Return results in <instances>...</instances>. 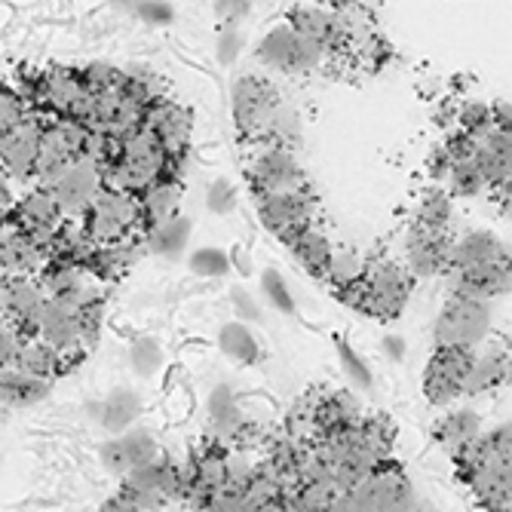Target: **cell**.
<instances>
[{
    "mask_svg": "<svg viewBox=\"0 0 512 512\" xmlns=\"http://www.w3.org/2000/svg\"><path fill=\"white\" fill-rule=\"evenodd\" d=\"M411 286H414V279L402 264L387 261V258L368 261L365 276H362L359 310L375 319H396L411 298Z\"/></svg>",
    "mask_w": 512,
    "mask_h": 512,
    "instance_id": "cell-1",
    "label": "cell"
},
{
    "mask_svg": "<svg viewBox=\"0 0 512 512\" xmlns=\"http://www.w3.org/2000/svg\"><path fill=\"white\" fill-rule=\"evenodd\" d=\"M86 237L92 246H111L126 240L129 230L142 227V215H138V200L114 191V188H102L99 197L92 200L86 218L80 221Z\"/></svg>",
    "mask_w": 512,
    "mask_h": 512,
    "instance_id": "cell-2",
    "label": "cell"
},
{
    "mask_svg": "<svg viewBox=\"0 0 512 512\" xmlns=\"http://www.w3.org/2000/svg\"><path fill=\"white\" fill-rule=\"evenodd\" d=\"M102 188H105L102 166L89 157H74L65 166V172L46 188V194L53 197L62 221H83Z\"/></svg>",
    "mask_w": 512,
    "mask_h": 512,
    "instance_id": "cell-3",
    "label": "cell"
},
{
    "mask_svg": "<svg viewBox=\"0 0 512 512\" xmlns=\"http://www.w3.org/2000/svg\"><path fill=\"white\" fill-rule=\"evenodd\" d=\"M491 329V304L470 298H448L433 325L436 347H470L476 350Z\"/></svg>",
    "mask_w": 512,
    "mask_h": 512,
    "instance_id": "cell-4",
    "label": "cell"
},
{
    "mask_svg": "<svg viewBox=\"0 0 512 512\" xmlns=\"http://www.w3.org/2000/svg\"><path fill=\"white\" fill-rule=\"evenodd\" d=\"M255 56L264 68H273L279 74H310L329 59L316 43L298 37L289 25H276L273 31H267Z\"/></svg>",
    "mask_w": 512,
    "mask_h": 512,
    "instance_id": "cell-5",
    "label": "cell"
},
{
    "mask_svg": "<svg viewBox=\"0 0 512 512\" xmlns=\"http://www.w3.org/2000/svg\"><path fill=\"white\" fill-rule=\"evenodd\" d=\"M230 99H234V123L246 138H264L279 102H283L276 86L255 74H243L240 80H234Z\"/></svg>",
    "mask_w": 512,
    "mask_h": 512,
    "instance_id": "cell-6",
    "label": "cell"
},
{
    "mask_svg": "<svg viewBox=\"0 0 512 512\" xmlns=\"http://www.w3.org/2000/svg\"><path fill=\"white\" fill-rule=\"evenodd\" d=\"M249 181L258 200L307 191V175L295 160V154L286 148H267L264 154H258L249 169Z\"/></svg>",
    "mask_w": 512,
    "mask_h": 512,
    "instance_id": "cell-7",
    "label": "cell"
},
{
    "mask_svg": "<svg viewBox=\"0 0 512 512\" xmlns=\"http://www.w3.org/2000/svg\"><path fill=\"white\" fill-rule=\"evenodd\" d=\"M470 347H436L424 368V396L433 405H451L463 396V381L473 365Z\"/></svg>",
    "mask_w": 512,
    "mask_h": 512,
    "instance_id": "cell-8",
    "label": "cell"
},
{
    "mask_svg": "<svg viewBox=\"0 0 512 512\" xmlns=\"http://www.w3.org/2000/svg\"><path fill=\"white\" fill-rule=\"evenodd\" d=\"M451 246H454V234L451 227L439 230V227H424V224H411L408 237H405V261H408V273L411 279H430L448 270V258H451Z\"/></svg>",
    "mask_w": 512,
    "mask_h": 512,
    "instance_id": "cell-9",
    "label": "cell"
},
{
    "mask_svg": "<svg viewBox=\"0 0 512 512\" xmlns=\"http://www.w3.org/2000/svg\"><path fill=\"white\" fill-rule=\"evenodd\" d=\"M258 215L270 234L283 246H289V240L298 234V230L316 224V197L310 191L283 194V197H261Z\"/></svg>",
    "mask_w": 512,
    "mask_h": 512,
    "instance_id": "cell-10",
    "label": "cell"
},
{
    "mask_svg": "<svg viewBox=\"0 0 512 512\" xmlns=\"http://www.w3.org/2000/svg\"><path fill=\"white\" fill-rule=\"evenodd\" d=\"M298 37L316 43L325 56H338L347 50V34L341 28V22L335 19L332 10L325 7H310V4H301L289 13V22H286Z\"/></svg>",
    "mask_w": 512,
    "mask_h": 512,
    "instance_id": "cell-11",
    "label": "cell"
},
{
    "mask_svg": "<svg viewBox=\"0 0 512 512\" xmlns=\"http://www.w3.org/2000/svg\"><path fill=\"white\" fill-rule=\"evenodd\" d=\"M145 126L157 135L160 148H163L172 160H178V157L184 154V148L191 145L194 114H191V108H184V105H178V102L163 99V102H157V105L148 108Z\"/></svg>",
    "mask_w": 512,
    "mask_h": 512,
    "instance_id": "cell-12",
    "label": "cell"
},
{
    "mask_svg": "<svg viewBox=\"0 0 512 512\" xmlns=\"http://www.w3.org/2000/svg\"><path fill=\"white\" fill-rule=\"evenodd\" d=\"M448 276V295L451 298H470V301H491L509 295V258L473 270H454Z\"/></svg>",
    "mask_w": 512,
    "mask_h": 512,
    "instance_id": "cell-13",
    "label": "cell"
},
{
    "mask_svg": "<svg viewBox=\"0 0 512 512\" xmlns=\"http://www.w3.org/2000/svg\"><path fill=\"white\" fill-rule=\"evenodd\" d=\"M40 135H43V123L37 117H25L13 132H7V138L0 142V169H4V175L19 181L31 178Z\"/></svg>",
    "mask_w": 512,
    "mask_h": 512,
    "instance_id": "cell-14",
    "label": "cell"
},
{
    "mask_svg": "<svg viewBox=\"0 0 512 512\" xmlns=\"http://www.w3.org/2000/svg\"><path fill=\"white\" fill-rule=\"evenodd\" d=\"M470 485V491L476 494V500L488 509V512H509L512 506V473H509V460L500 463H485V467H476L470 473L460 476Z\"/></svg>",
    "mask_w": 512,
    "mask_h": 512,
    "instance_id": "cell-15",
    "label": "cell"
},
{
    "mask_svg": "<svg viewBox=\"0 0 512 512\" xmlns=\"http://www.w3.org/2000/svg\"><path fill=\"white\" fill-rule=\"evenodd\" d=\"M37 338L50 350H56L62 359L68 353L80 350L83 347V332H80L77 313H68V310H62L59 304H53L50 298H46L40 322H37Z\"/></svg>",
    "mask_w": 512,
    "mask_h": 512,
    "instance_id": "cell-16",
    "label": "cell"
},
{
    "mask_svg": "<svg viewBox=\"0 0 512 512\" xmlns=\"http://www.w3.org/2000/svg\"><path fill=\"white\" fill-rule=\"evenodd\" d=\"M476 163L485 175L488 191L506 188L512 175V135L488 129L482 138H476Z\"/></svg>",
    "mask_w": 512,
    "mask_h": 512,
    "instance_id": "cell-17",
    "label": "cell"
},
{
    "mask_svg": "<svg viewBox=\"0 0 512 512\" xmlns=\"http://www.w3.org/2000/svg\"><path fill=\"white\" fill-rule=\"evenodd\" d=\"M506 258H509V249L503 246V240H497L491 230H473V234L454 240L445 273L473 270V267L497 264V261H506Z\"/></svg>",
    "mask_w": 512,
    "mask_h": 512,
    "instance_id": "cell-18",
    "label": "cell"
},
{
    "mask_svg": "<svg viewBox=\"0 0 512 512\" xmlns=\"http://www.w3.org/2000/svg\"><path fill=\"white\" fill-rule=\"evenodd\" d=\"M209 430L218 442H240L243 430H246V414L237 402V393L230 384H218L209 393Z\"/></svg>",
    "mask_w": 512,
    "mask_h": 512,
    "instance_id": "cell-19",
    "label": "cell"
},
{
    "mask_svg": "<svg viewBox=\"0 0 512 512\" xmlns=\"http://www.w3.org/2000/svg\"><path fill=\"white\" fill-rule=\"evenodd\" d=\"M142 396H138L132 387H114L96 408L99 424L111 433V436H123L126 430L135 427V421L142 417Z\"/></svg>",
    "mask_w": 512,
    "mask_h": 512,
    "instance_id": "cell-20",
    "label": "cell"
},
{
    "mask_svg": "<svg viewBox=\"0 0 512 512\" xmlns=\"http://www.w3.org/2000/svg\"><path fill=\"white\" fill-rule=\"evenodd\" d=\"M482 436V417L473 408H454L445 417H439L433 427V439L439 442V448H445L448 454H457L467 448L473 439Z\"/></svg>",
    "mask_w": 512,
    "mask_h": 512,
    "instance_id": "cell-21",
    "label": "cell"
},
{
    "mask_svg": "<svg viewBox=\"0 0 512 512\" xmlns=\"http://www.w3.org/2000/svg\"><path fill=\"white\" fill-rule=\"evenodd\" d=\"M289 249L292 255L298 258V264L316 276V279H325V273H329V264H332V255H335V246L332 240L325 237V230L310 224L304 230H298V234L289 240Z\"/></svg>",
    "mask_w": 512,
    "mask_h": 512,
    "instance_id": "cell-22",
    "label": "cell"
},
{
    "mask_svg": "<svg viewBox=\"0 0 512 512\" xmlns=\"http://www.w3.org/2000/svg\"><path fill=\"white\" fill-rule=\"evenodd\" d=\"M509 445H512L509 424H500V427H494V430L482 433L479 439H473L467 448L454 454L460 476H463V473H470V470H476V467H485V463L509 460Z\"/></svg>",
    "mask_w": 512,
    "mask_h": 512,
    "instance_id": "cell-23",
    "label": "cell"
},
{
    "mask_svg": "<svg viewBox=\"0 0 512 512\" xmlns=\"http://www.w3.org/2000/svg\"><path fill=\"white\" fill-rule=\"evenodd\" d=\"M135 200H138V215H142V227L148 234V230H154L178 215V200H181L178 178H163V181L151 184V188Z\"/></svg>",
    "mask_w": 512,
    "mask_h": 512,
    "instance_id": "cell-24",
    "label": "cell"
},
{
    "mask_svg": "<svg viewBox=\"0 0 512 512\" xmlns=\"http://www.w3.org/2000/svg\"><path fill=\"white\" fill-rule=\"evenodd\" d=\"M509 378V350L494 347V350H476L473 365L467 371V381H463V396H479Z\"/></svg>",
    "mask_w": 512,
    "mask_h": 512,
    "instance_id": "cell-25",
    "label": "cell"
},
{
    "mask_svg": "<svg viewBox=\"0 0 512 512\" xmlns=\"http://www.w3.org/2000/svg\"><path fill=\"white\" fill-rule=\"evenodd\" d=\"M83 92H86V89H83L77 71L53 68V71H46V74L37 80V99H43L46 108L59 111L62 117L68 114V108L83 96Z\"/></svg>",
    "mask_w": 512,
    "mask_h": 512,
    "instance_id": "cell-26",
    "label": "cell"
},
{
    "mask_svg": "<svg viewBox=\"0 0 512 512\" xmlns=\"http://www.w3.org/2000/svg\"><path fill=\"white\" fill-rule=\"evenodd\" d=\"M145 243H148V252H154L166 261H178L191 243V218H184V215L169 218L166 224L148 230Z\"/></svg>",
    "mask_w": 512,
    "mask_h": 512,
    "instance_id": "cell-27",
    "label": "cell"
},
{
    "mask_svg": "<svg viewBox=\"0 0 512 512\" xmlns=\"http://www.w3.org/2000/svg\"><path fill=\"white\" fill-rule=\"evenodd\" d=\"M50 381L31 378L19 368H4L0 371V402L7 405H37L40 399L50 396Z\"/></svg>",
    "mask_w": 512,
    "mask_h": 512,
    "instance_id": "cell-28",
    "label": "cell"
},
{
    "mask_svg": "<svg viewBox=\"0 0 512 512\" xmlns=\"http://www.w3.org/2000/svg\"><path fill=\"white\" fill-rule=\"evenodd\" d=\"M218 350L230 362H237V365H255L261 359V347H258L255 335L249 332V325H243L237 319L221 325V332H218Z\"/></svg>",
    "mask_w": 512,
    "mask_h": 512,
    "instance_id": "cell-29",
    "label": "cell"
},
{
    "mask_svg": "<svg viewBox=\"0 0 512 512\" xmlns=\"http://www.w3.org/2000/svg\"><path fill=\"white\" fill-rule=\"evenodd\" d=\"M59 365H62V356L56 350H50L40 338H28V341H22L13 368L25 371V375H31V378L50 381L56 371H59Z\"/></svg>",
    "mask_w": 512,
    "mask_h": 512,
    "instance_id": "cell-30",
    "label": "cell"
},
{
    "mask_svg": "<svg viewBox=\"0 0 512 512\" xmlns=\"http://www.w3.org/2000/svg\"><path fill=\"white\" fill-rule=\"evenodd\" d=\"M16 221H19V230H37V227H59L62 215H59L53 197L37 188L16 206Z\"/></svg>",
    "mask_w": 512,
    "mask_h": 512,
    "instance_id": "cell-31",
    "label": "cell"
},
{
    "mask_svg": "<svg viewBox=\"0 0 512 512\" xmlns=\"http://www.w3.org/2000/svg\"><path fill=\"white\" fill-rule=\"evenodd\" d=\"M117 445L123 451V460H126L129 473L138 470V467H145V463L160 460V445H157V439H154V433L148 427H138L135 424L132 430H126L123 436H117Z\"/></svg>",
    "mask_w": 512,
    "mask_h": 512,
    "instance_id": "cell-32",
    "label": "cell"
},
{
    "mask_svg": "<svg viewBox=\"0 0 512 512\" xmlns=\"http://www.w3.org/2000/svg\"><path fill=\"white\" fill-rule=\"evenodd\" d=\"M454 221V200L448 197V191L442 188H427L421 194V203H417V215H414V224H424V227H439V230H448Z\"/></svg>",
    "mask_w": 512,
    "mask_h": 512,
    "instance_id": "cell-33",
    "label": "cell"
},
{
    "mask_svg": "<svg viewBox=\"0 0 512 512\" xmlns=\"http://www.w3.org/2000/svg\"><path fill=\"white\" fill-rule=\"evenodd\" d=\"M316 393H304L295 399V405L289 408V417H286V436L301 442V445H310L316 439Z\"/></svg>",
    "mask_w": 512,
    "mask_h": 512,
    "instance_id": "cell-34",
    "label": "cell"
},
{
    "mask_svg": "<svg viewBox=\"0 0 512 512\" xmlns=\"http://www.w3.org/2000/svg\"><path fill=\"white\" fill-rule=\"evenodd\" d=\"M365 255L359 249H335L332 255V264H329V273H325V279L332 283V289H347L353 283H359V279L365 276Z\"/></svg>",
    "mask_w": 512,
    "mask_h": 512,
    "instance_id": "cell-35",
    "label": "cell"
},
{
    "mask_svg": "<svg viewBox=\"0 0 512 512\" xmlns=\"http://www.w3.org/2000/svg\"><path fill=\"white\" fill-rule=\"evenodd\" d=\"M445 184H448V197H479L482 191H488V184H485V175L473 160H463V163H454L445 175Z\"/></svg>",
    "mask_w": 512,
    "mask_h": 512,
    "instance_id": "cell-36",
    "label": "cell"
},
{
    "mask_svg": "<svg viewBox=\"0 0 512 512\" xmlns=\"http://www.w3.org/2000/svg\"><path fill=\"white\" fill-rule=\"evenodd\" d=\"M129 365L138 378H154L160 365H163V344L151 335L135 338L129 347Z\"/></svg>",
    "mask_w": 512,
    "mask_h": 512,
    "instance_id": "cell-37",
    "label": "cell"
},
{
    "mask_svg": "<svg viewBox=\"0 0 512 512\" xmlns=\"http://www.w3.org/2000/svg\"><path fill=\"white\" fill-rule=\"evenodd\" d=\"M261 295L279 310V313H286V316H295V298H292V289L286 283V276L279 273L276 267H264L261 270Z\"/></svg>",
    "mask_w": 512,
    "mask_h": 512,
    "instance_id": "cell-38",
    "label": "cell"
},
{
    "mask_svg": "<svg viewBox=\"0 0 512 512\" xmlns=\"http://www.w3.org/2000/svg\"><path fill=\"white\" fill-rule=\"evenodd\" d=\"M335 347H338V359H341V368H344V375L350 378V384H353L356 390H362V393L375 387V378H371L368 362L353 350V344L344 341V338H338Z\"/></svg>",
    "mask_w": 512,
    "mask_h": 512,
    "instance_id": "cell-39",
    "label": "cell"
},
{
    "mask_svg": "<svg viewBox=\"0 0 512 512\" xmlns=\"http://www.w3.org/2000/svg\"><path fill=\"white\" fill-rule=\"evenodd\" d=\"M454 126H457V132H467L473 138H482L488 129H494L491 111L482 102H463L460 108H454Z\"/></svg>",
    "mask_w": 512,
    "mask_h": 512,
    "instance_id": "cell-40",
    "label": "cell"
},
{
    "mask_svg": "<svg viewBox=\"0 0 512 512\" xmlns=\"http://www.w3.org/2000/svg\"><path fill=\"white\" fill-rule=\"evenodd\" d=\"M191 270L203 279H218L230 270V255L218 246H203L191 255Z\"/></svg>",
    "mask_w": 512,
    "mask_h": 512,
    "instance_id": "cell-41",
    "label": "cell"
},
{
    "mask_svg": "<svg viewBox=\"0 0 512 512\" xmlns=\"http://www.w3.org/2000/svg\"><path fill=\"white\" fill-rule=\"evenodd\" d=\"M123 80V71L105 65V62H92L89 68L80 71V83L89 96H99V92H108V89H117Z\"/></svg>",
    "mask_w": 512,
    "mask_h": 512,
    "instance_id": "cell-42",
    "label": "cell"
},
{
    "mask_svg": "<svg viewBox=\"0 0 512 512\" xmlns=\"http://www.w3.org/2000/svg\"><path fill=\"white\" fill-rule=\"evenodd\" d=\"M117 7L138 16L148 25H172L175 22V7L163 4V0H138V4H117Z\"/></svg>",
    "mask_w": 512,
    "mask_h": 512,
    "instance_id": "cell-43",
    "label": "cell"
},
{
    "mask_svg": "<svg viewBox=\"0 0 512 512\" xmlns=\"http://www.w3.org/2000/svg\"><path fill=\"white\" fill-rule=\"evenodd\" d=\"M206 206L212 215H230L237 209V188L227 178H212L206 188Z\"/></svg>",
    "mask_w": 512,
    "mask_h": 512,
    "instance_id": "cell-44",
    "label": "cell"
},
{
    "mask_svg": "<svg viewBox=\"0 0 512 512\" xmlns=\"http://www.w3.org/2000/svg\"><path fill=\"white\" fill-rule=\"evenodd\" d=\"M246 50V34L240 31V28H221V34H218V43H215V56H218V62L224 65V68H230L237 59H240V53Z\"/></svg>",
    "mask_w": 512,
    "mask_h": 512,
    "instance_id": "cell-45",
    "label": "cell"
},
{
    "mask_svg": "<svg viewBox=\"0 0 512 512\" xmlns=\"http://www.w3.org/2000/svg\"><path fill=\"white\" fill-rule=\"evenodd\" d=\"M25 117L28 114H25L22 96H16V92H10V89H0V129L13 132Z\"/></svg>",
    "mask_w": 512,
    "mask_h": 512,
    "instance_id": "cell-46",
    "label": "cell"
},
{
    "mask_svg": "<svg viewBox=\"0 0 512 512\" xmlns=\"http://www.w3.org/2000/svg\"><path fill=\"white\" fill-rule=\"evenodd\" d=\"M19 347H22V335L13 329L7 319H0V371L16 365Z\"/></svg>",
    "mask_w": 512,
    "mask_h": 512,
    "instance_id": "cell-47",
    "label": "cell"
},
{
    "mask_svg": "<svg viewBox=\"0 0 512 512\" xmlns=\"http://www.w3.org/2000/svg\"><path fill=\"white\" fill-rule=\"evenodd\" d=\"M230 304L237 310V322H258L261 319V304L255 301V295L243 286H234L230 289Z\"/></svg>",
    "mask_w": 512,
    "mask_h": 512,
    "instance_id": "cell-48",
    "label": "cell"
},
{
    "mask_svg": "<svg viewBox=\"0 0 512 512\" xmlns=\"http://www.w3.org/2000/svg\"><path fill=\"white\" fill-rule=\"evenodd\" d=\"M212 10L224 28H240V22L252 10V4H243V0H218V4H212Z\"/></svg>",
    "mask_w": 512,
    "mask_h": 512,
    "instance_id": "cell-49",
    "label": "cell"
},
{
    "mask_svg": "<svg viewBox=\"0 0 512 512\" xmlns=\"http://www.w3.org/2000/svg\"><path fill=\"white\" fill-rule=\"evenodd\" d=\"M405 350H408V344H405L402 335H384V338H381V353H384L390 362H402V359H405Z\"/></svg>",
    "mask_w": 512,
    "mask_h": 512,
    "instance_id": "cell-50",
    "label": "cell"
},
{
    "mask_svg": "<svg viewBox=\"0 0 512 512\" xmlns=\"http://www.w3.org/2000/svg\"><path fill=\"white\" fill-rule=\"evenodd\" d=\"M488 111H491V126L500 129V132H509V126H512L509 102H494V105H488Z\"/></svg>",
    "mask_w": 512,
    "mask_h": 512,
    "instance_id": "cell-51",
    "label": "cell"
},
{
    "mask_svg": "<svg viewBox=\"0 0 512 512\" xmlns=\"http://www.w3.org/2000/svg\"><path fill=\"white\" fill-rule=\"evenodd\" d=\"M448 169H451V163H448V157H445V151H442V145H439V148L433 151V157H430V175H433L436 181H445Z\"/></svg>",
    "mask_w": 512,
    "mask_h": 512,
    "instance_id": "cell-52",
    "label": "cell"
},
{
    "mask_svg": "<svg viewBox=\"0 0 512 512\" xmlns=\"http://www.w3.org/2000/svg\"><path fill=\"white\" fill-rule=\"evenodd\" d=\"M102 512H135V509H132L129 503H123L120 497H111V500L105 503V509H102Z\"/></svg>",
    "mask_w": 512,
    "mask_h": 512,
    "instance_id": "cell-53",
    "label": "cell"
},
{
    "mask_svg": "<svg viewBox=\"0 0 512 512\" xmlns=\"http://www.w3.org/2000/svg\"><path fill=\"white\" fill-rule=\"evenodd\" d=\"M4 283H7V276H0V289H4Z\"/></svg>",
    "mask_w": 512,
    "mask_h": 512,
    "instance_id": "cell-54",
    "label": "cell"
}]
</instances>
